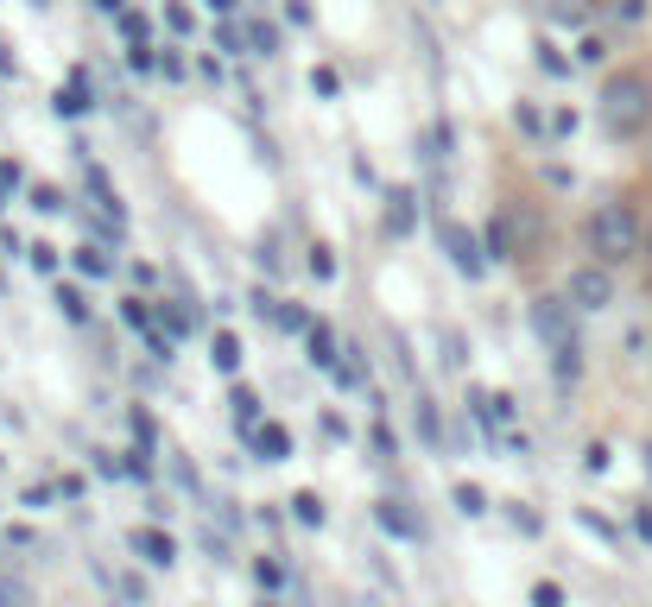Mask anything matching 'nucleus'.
I'll return each mask as SVG.
<instances>
[{
    "instance_id": "5701e85b",
    "label": "nucleus",
    "mask_w": 652,
    "mask_h": 607,
    "mask_svg": "<svg viewBox=\"0 0 652 607\" xmlns=\"http://www.w3.org/2000/svg\"><path fill=\"white\" fill-rule=\"evenodd\" d=\"M577 374H582L577 349H557V380H564V387H570V380H577Z\"/></svg>"
},
{
    "instance_id": "c756f323",
    "label": "nucleus",
    "mask_w": 652,
    "mask_h": 607,
    "mask_svg": "<svg viewBox=\"0 0 652 607\" xmlns=\"http://www.w3.org/2000/svg\"><path fill=\"white\" fill-rule=\"evenodd\" d=\"M121 33H127L134 45H140V38H146V20H140V13H121Z\"/></svg>"
},
{
    "instance_id": "72a5a7b5",
    "label": "nucleus",
    "mask_w": 652,
    "mask_h": 607,
    "mask_svg": "<svg viewBox=\"0 0 652 607\" xmlns=\"http://www.w3.org/2000/svg\"><path fill=\"white\" fill-rule=\"evenodd\" d=\"M647 266H652V222H647Z\"/></svg>"
},
{
    "instance_id": "2eb2a0df",
    "label": "nucleus",
    "mask_w": 652,
    "mask_h": 607,
    "mask_svg": "<svg viewBox=\"0 0 652 607\" xmlns=\"http://www.w3.org/2000/svg\"><path fill=\"white\" fill-rule=\"evenodd\" d=\"M248 45H254V58H273V51H279V26H266V20L248 26Z\"/></svg>"
},
{
    "instance_id": "f3484780",
    "label": "nucleus",
    "mask_w": 652,
    "mask_h": 607,
    "mask_svg": "<svg viewBox=\"0 0 652 607\" xmlns=\"http://www.w3.org/2000/svg\"><path fill=\"white\" fill-rule=\"evenodd\" d=\"M387 228H393V235H405V228H412V197H405V190H393V210H387Z\"/></svg>"
},
{
    "instance_id": "f03ea898",
    "label": "nucleus",
    "mask_w": 652,
    "mask_h": 607,
    "mask_svg": "<svg viewBox=\"0 0 652 607\" xmlns=\"http://www.w3.org/2000/svg\"><path fill=\"white\" fill-rule=\"evenodd\" d=\"M589 253H595L602 266L647 253V222L634 215V203H602V210L589 215Z\"/></svg>"
},
{
    "instance_id": "20e7f679",
    "label": "nucleus",
    "mask_w": 652,
    "mask_h": 607,
    "mask_svg": "<svg viewBox=\"0 0 652 607\" xmlns=\"http://www.w3.org/2000/svg\"><path fill=\"white\" fill-rule=\"evenodd\" d=\"M564 298H570L577 311H609V304H615V279H609V266H602V260H595V266H577Z\"/></svg>"
},
{
    "instance_id": "dca6fc26",
    "label": "nucleus",
    "mask_w": 652,
    "mask_h": 607,
    "mask_svg": "<svg viewBox=\"0 0 652 607\" xmlns=\"http://www.w3.org/2000/svg\"><path fill=\"white\" fill-rule=\"evenodd\" d=\"M311 361H317V367H336V336H329L324 323L311 329Z\"/></svg>"
},
{
    "instance_id": "7c9ffc66",
    "label": "nucleus",
    "mask_w": 652,
    "mask_h": 607,
    "mask_svg": "<svg viewBox=\"0 0 652 607\" xmlns=\"http://www.w3.org/2000/svg\"><path fill=\"white\" fill-rule=\"evenodd\" d=\"M33 266L38 273H58V248H33Z\"/></svg>"
},
{
    "instance_id": "cd10ccee",
    "label": "nucleus",
    "mask_w": 652,
    "mask_h": 607,
    "mask_svg": "<svg viewBox=\"0 0 652 607\" xmlns=\"http://www.w3.org/2000/svg\"><path fill=\"white\" fill-rule=\"evenodd\" d=\"M513 121H519V127H526V134H544V121H539V108H526V102H519V114H513Z\"/></svg>"
},
{
    "instance_id": "c85d7f7f",
    "label": "nucleus",
    "mask_w": 652,
    "mask_h": 607,
    "mask_svg": "<svg viewBox=\"0 0 652 607\" xmlns=\"http://www.w3.org/2000/svg\"><path fill=\"white\" fill-rule=\"evenodd\" d=\"M165 26L172 33H190V7H165Z\"/></svg>"
},
{
    "instance_id": "aec40b11",
    "label": "nucleus",
    "mask_w": 652,
    "mask_h": 607,
    "mask_svg": "<svg viewBox=\"0 0 652 607\" xmlns=\"http://www.w3.org/2000/svg\"><path fill=\"white\" fill-rule=\"evenodd\" d=\"M304 266H311V279H336V253H329V248H311Z\"/></svg>"
},
{
    "instance_id": "6ab92c4d",
    "label": "nucleus",
    "mask_w": 652,
    "mask_h": 607,
    "mask_svg": "<svg viewBox=\"0 0 652 607\" xmlns=\"http://www.w3.org/2000/svg\"><path fill=\"white\" fill-rule=\"evenodd\" d=\"M228 405H235V418H241V425L254 430V418H260V399L248 393V387H235V399H228Z\"/></svg>"
},
{
    "instance_id": "1a4fd4ad",
    "label": "nucleus",
    "mask_w": 652,
    "mask_h": 607,
    "mask_svg": "<svg viewBox=\"0 0 652 607\" xmlns=\"http://www.w3.org/2000/svg\"><path fill=\"white\" fill-rule=\"evenodd\" d=\"M374 519H380L387 532H399V538H418V519H412V513H399L393 501H380V506H374Z\"/></svg>"
},
{
    "instance_id": "473e14b6",
    "label": "nucleus",
    "mask_w": 652,
    "mask_h": 607,
    "mask_svg": "<svg viewBox=\"0 0 652 607\" xmlns=\"http://www.w3.org/2000/svg\"><path fill=\"white\" fill-rule=\"evenodd\" d=\"M210 7H216V13H235V0H210Z\"/></svg>"
},
{
    "instance_id": "7ed1b4c3",
    "label": "nucleus",
    "mask_w": 652,
    "mask_h": 607,
    "mask_svg": "<svg viewBox=\"0 0 652 607\" xmlns=\"http://www.w3.org/2000/svg\"><path fill=\"white\" fill-rule=\"evenodd\" d=\"M570 298H539L532 304V329H539V342L557 355V349H577V323H570Z\"/></svg>"
},
{
    "instance_id": "0eeeda50",
    "label": "nucleus",
    "mask_w": 652,
    "mask_h": 607,
    "mask_svg": "<svg viewBox=\"0 0 652 607\" xmlns=\"http://www.w3.org/2000/svg\"><path fill=\"white\" fill-rule=\"evenodd\" d=\"M248 437H254V456H260V463H286V456H291V430L286 425H254Z\"/></svg>"
},
{
    "instance_id": "412c9836",
    "label": "nucleus",
    "mask_w": 652,
    "mask_h": 607,
    "mask_svg": "<svg viewBox=\"0 0 652 607\" xmlns=\"http://www.w3.org/2000/svg\"><path fill=\"white\" fill-rule=\"evenodd\" d=\"M539 64H544L551 76H570V58H564L557 45H539Z\"/></svg>"
},
{
    "instance_id": "f257e3e1",
    "label": "nucleus",
    "mask_w": 652,
    "mask_h": 607,
    "mask_svg": "<svg viewBox=\"0 0 652 607\" xmlns=\"http://www.w3.org/2000/svg\"><path fill=\"white\" fill-rule=\"evenodd\" d=\"M602 127L615 140H634V134L652 127V83L640 71H620L602 83Z\"/></svg>"
},
{
    "instance_id": "c9c22d12",
    "label": "nucleus",
    "mask_w": 652,
    "mask_h": 607,
    "mask_svg": "<svg viewBox=\"0 0 652 607\" xmlns=\"http://www.w3.org/2000/svg\"><path fill=\"white\" fill-rule=\"evenodd\" d=\"M647 475H652V443H647Z\"/></svg>"
},
{
    "instance_id": "6e6552de",
    "label": "nucleus",
    "mask_w": 652,
    "mask_h": 607,
    "mask_svg": "<svg viewBox=\"0 0 652 607\" xmlns=\"http://www.w3.org/2000/svg\"><path fill=\"white\" fill-rule=\"evenodd\" d=\"M51 108H58V114H89V83H83V76H76L71 89H58V96H51Z\"/></svg>"
},
{
    "instance_id": "393cba45",
    "label": "nucleus",
    "mask_w": 652,
    "mask_h": 607,
    "mask_svg": "<svg viewBox=\"0 0 652 607\" xmlns=\"http://www.w3.org/2000/svg\"><path fill=\"white\" fill-rule=\"evenodd\" d=\"M532 607H564V589H557V582H539V589H532Z\"/></svg>"
},
{
    "instance_id": "a878e982",
    "label": "nucleus",
    "mask_w": 652,
    "mask_h": 607,
    "mask_svg": "<svg viewBox=\"0 0 652 607\" xmlns=\"http://www.w3.org/2000/svg\"><path fill=\"white\" fill-rule=\"evenodd\" d=\"M33 203H38V210H45V215H58V210H64V197H58L51 184H38V190H33Z\"/></svg>"
},
{
    "instance_id": "423d86ee",
    "label": "nucleus",
    "mask_w": 652,
    "mask_h": 607,
    "mask_svg": "<svg viewBox=\"0 0 652 607\" xmlns=\"http://www.w3.org/2000/svg\"><path fill=\"white\" fill-rule=\"evenodd\" d=\"M134 551H140L152 570H172L178 564V544H172V532H159V526H140L134 532Z\"/></svg>"
},
{
    "instance_id": "b1692460",
    "label": "nucleus",
    "mask_w": 652,
    "mask_h": 607,
    "mask_svg": "<svg viewBox=\"0 0 652 607\" xmlns=\"http://www.w3.org/2000/svg\"><path fill=\"white\" fill-rule=\"evenodd\" d=\"M254 576H260V589H279V582H286V570H279L273 557H260V564H254Z\"/></svg>"
},
{
    "instance_id": "f704fd0d",
    "label": "nucleus",
    "mask_w": 652,
    "mask_h": 607,
    "mask_svg": "<svg viewBox=\"0 0 652 607\" xmlns=\"http://www.w3.org/2000/svg\"><path fill=\"white\" fill-rule=\"evenodd\" d=\"M0 210H7V178H0Z\"/></svg>"
},
{
    "instance_id": "4468645a",
    "label": "nucleus",
    "mask_w": 652,
    "mask_h": 607,
    "mask_svg": "<svg viewBox=\"0 0 652 607\" xmlns=\"http://www.w3.org/2000/svg\"><path fill=\"white\" fill-rule=\"evenodd\" d=\"M58 311H64L71 323H89V298H83L76 286H58Z\"/></svg>"
},
{
    "instance_id": "2f4dec72",
    "label": "nucleus",
    "mask_w": 652,
    "mask_h": 607,
    "mask_svg": "<svg viewBox=\"0 0 652 607\" xmlns=\"http://www.w3.org/2000/svg\"><path fill=\"white\" fill-rule=\"evenodd\" d=\"M634 532H640V538L652 544V506H640V513H634Z\"/></svg>"
},
{
    "instance_id": "f8f14e48",
    "label": "nucleus",
    "mask_w": 652,
    "mask_h": 607,
    "mask_svg": "<svg viewBox=\"0 0 652 607\" xmlns=\"http://www.w3.org/2000/svg\"><path fill=\"white\" fill-rule=\"evenodd\" d=\"M291 519H298V526H324L329 513H324V501L304 488V494H291Z\"/></svg>"
},
{
    "instance_id": "bb28decb",
    "label": "nucleus",
    "mask_w": 652,
    "mask_h": 607,
    "mask_svg": "<svg viewBox=\"0 0 652 607\" xmlns=\"http://www.w3.org/2000/svg\"><path fill=\"white\" fill-rule=\"evenodd\" d=\"M121 317L134 323V329H146V323H152V311H146L140 298H127V304H121Z\"/></svg>"
},
{
    "instance_id": "39448f33",
    "label": "nucleus",
    "mask_w": 652,
    "mask_h": 607,
    "mask_svg": "<svg viewBox=\"0 0 652 607\" xmlns=\"http://www.w3.org/2000/svg\"><path fill=\"white\" fill-rule=\"evenodd\" d=\"M437 241H443V253H450V266H456V273H469V279L481 273V266H488L481 241H475L463 222H443V228H437Z\"/></svg>"
},
{
    "instance_id": "a211bd4d",
    "label": "nucleus",
    "mask_w": 652,
    "mask_h": 607,
    "mask_svg": "<svg viewBox=\"0 0 652 607\" xmlns=\"http://www.w3.org/2000/svg\"><path fill=\"white\" fill-rule=\"evenodd\" d=\"M481 418H488V425H507V418H513V399L507 393H488V399H481Z\"/></svg>"
},
{
    "instance_id": "ddd939ff",
    "label": "nucleus",
    "mask_w": 652,
    "mask_h": 607,
    "mask_svg": "<svg viewBox=\"0 0 652 607\" xmlns=\"http://www.w3.org/2000/svg\"><path fill=\"white\" fill-rule=\"evenodd\" d=\"M210 361H216V374H235V367H241V342H235V336L222 329V336H216V349H210Z\"/></svg>"
},
{
    "instance_id": "9b49d317",
    "label": "nucleus",
    "mask_w": 652,
    "mask_h": 607,
    "mask_svg": "<svg viewBox=\"0 0 652 607\" xmlns=\"http://www.w3.org/2000/svg\"><path fill=\"white\" fill-rule=\"evenodd\" d=\"M71 260H76V273H83V279H109V273H114L109 253H102V248H76Z\"/></svg>"
},
{
    "instance_id": "9d476101",
    "label": "nucleus",
    "mask_w": 652,
    "mask_h": 607,
    "mask_svg": "<svg viewBox=\"0 0 652 607\" xmlns=\"http://www.w3.org/2000/svg\"><path fill=\"white\" fill-rule=\"evenodd\" d=\"M488 253H494V260H519V253H513V215H494V228H488Z\"/></svg>"
},
{
    "instance_id": "4be33fe9",
    "label": "nucleus",
    "mask_w": 652,
    "mask_h": 607,
    "mask_svg": "<svg viewBox=\"0 0 652 607\" xmlns=\"http://www.w3.org/2000/svg\"><path fill=\"white\" fill-rule=\"evenodd\" d=\"M481 506H488V494H481V488H456V513H481Z\"/></svg>"
}]
</instances>
